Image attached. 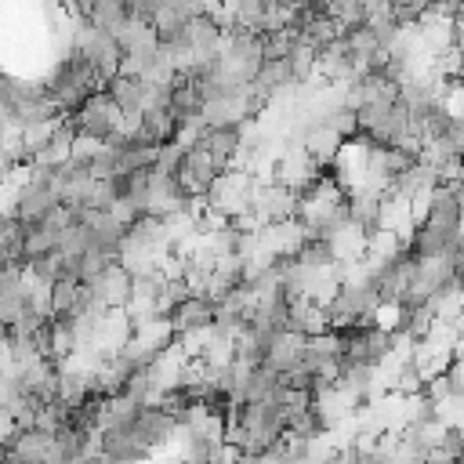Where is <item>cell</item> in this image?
<instances>
[{
	"label": "cell",
	"instance_id": "obj_1",
	"mask_svg": "<svg viewBox=\"0 0 464 464\" xmlns=\"http://www.w3.org/2000/svg\"><path fill=\"white\" fill-rule=\"evenodd\" d=\"M102 87V76L94 72V65L76 51V47H69V54L58 62V69H54V76H51V83H47V94H51V102L58 105V112H76L83 102H87V94L91 91H98Z\"/></svg>",
	"mask_w": 464,
	"mask_h": 464
},
{
	"label": "cell",
	"instance_id": "obj_2",
	"mask_svg": "<svg viewBox=\"0 0 464 464\" xmlns=\"http://www.w3.org/2000/svg\"><path fill=\"white\" fill-rule=\"evenodd\" d=\"M72 47L94 65V72L102 76V83H105L112 72H120V65H123V47H120L116 33H109V29L87 22V18H76Z\"/></svg>",
	"mask_w": 464,
	"mask_h": 464
},
{
	"label": "cell",
	"instance_id": "obj_3",
	"mask_svg": "<svg viewBox=\"0 0 464 464\" xmlns=\"http://www.w3.org/2000/svg\"><path fill=\"white\" fill-rule=\"evenodd\" d=\"M250 192H254V178L246 170H221L214 178V185L203 192L207 199V210L218 214V218H239L246 214V203H250Z\"/></svg>",
	"mask_w": 464,
	"mask_h": 464
},
{
	"label": "cell",
	"instance_id": "obj_4",
	"mask_svg": "<svg viewBox=\"0 0 464 464\" xmlns=\"http://www.w3.org/2000/svg\"><path fill=\"white\" fill-rule=\"evenodd\" d=\"M69 123H72V130H76V134L102 141V138H109L112 130H120L123 116H120L116 102L109 98V91H105V87H98V91H91V94H87V102H83L76 112H69Z\"/></svg>",
	"mask_w": 464,
	"mask_h": 464
},
{
	"label": "cell",
	"instance_id": "obj_5",
	"mask_svg": "<svg viewBox=\"0 0 464 464\" xmlns=\"http://www.w3.org/2000/svg\"><path fill=\"white\" fill-rule=\"evenodd\" d=\"M218 174H221V167H218L199 145H181V156H178V163H174V178H178V185H181L192 199H199V196L214 185Z\"/></svg>",
	"mask_w": 464,
	"mask_h": 464
},
{
	"label": "cell",
	"instance_id": "obj_6",
	"mask_svg": "<svg viewBox=\"0 0 464 464\" xmlns=\"http://www.w3.org/2000/svg\"><path fill=\"white\" fill-rule=\"evenodd\" d=\"M58 203H62V199H58V192H54V185H51V181L29 178L25 185H18L11 214H14V221H18V225H33V221H44Z\"/></svg>",
	"mask_w": 464,
	"mask_h": 464
},
{
	"label": "cell",
	"instance_id": "obj_7",
	"mask_svg": "<svg viewBox=\"0 0 464 464\" xmlns=\"http://www.w3.org/2000/svg\"><path fill=\"white\" fill-rule=\"evenodd\" d=\"M210 319H214V297H207V294H185L174 308H170V315H167V323H170V330H174V337L181 341V337H199L207 326H210Z\"/></svg>",
	"mask_w": 464,
	"mask_h": 464
},
{
	"label": "cell",
	"instance_id": "obj_8",
	"mask_svg": "<svg viewBox=\"0 0 464 464\" xmlns=\"http://www.w3.org/2000/svg\"><path fill=\"white\" fill-rule=\"evenodd\" d=\"M105 91H109V98L116 102V109H120V116L127 120V127L138 120V112L145 109V98H149V80H141L138 72H127V69H120V72H112L105 83H102Z\"/></svg>",
	"mask_w": 464,
	"mask_h": 464
},
{
	"label": "cell",
	"instance_id": "obj_9",
	"mask_svg": "<svg viewBox=\"0 0 464 464\" xmlns=\"http://www.w3.org/2000/svg\"><path fill=\"white\" fill-rule=\"evenodd\" d=\"M239 134H243V120H232V123H210V127H203V134H199L192 145H199L221 170H228L232 160L239 156Z\"/></svg>",
	"mask_w": 464,
	"mask_h": 464
},
{
	"label": "cell",
	"instance_id": "obj_10",
	"mask_svg": "<svg viewBox=\"0 0 464 464\" xmlns=\"http://www.w3.org/2000/svg\"><path fill=\"white\" fill-rule=\"evenodd\" d=\"M453 243H460V228H446V225H435V221H424V218H420V225L410 232L406 250H410L413 257H439V254H446Z\"/></svg>",
	"mask_w": 464,
	"mask_h": 464
},
{
	"label": "cell",
	"instance_id": "obj_11",
	"mask_svg": "<svg viewBox=\"0 0 464 464\" xmlns=\"http://www.w3.org/2000/svg\"><path fill=\"white\" fill-rule=\"evenodd\" d=\"M25 297H29L25 265H0V319L11 323L14 312L25 304Z\"/></svg>",
	"mask_w": 464,
	"mask_h": 464
},
{
	"label": "cell",
	"instance_id": "obj_12",
	"mask_svg": "<svg viewBox=\"0 0 464 464\" xmlns=\"http://www.w3.org/2000/svg\"><path fill=\"white\" fill-rule=\"evenodd\" d=\"M127 18H130V11H127V4H123V0H94V7H91V18H87V22H94V25L109 29V33H116Z\"/></svg>",
	"mask_w": 464,
	"mask_h": 464
},
{
	"label": "cell",
	"instance_id": "obj_13",
	"mask_svg": "<svg viewBox=\"0 0 464 464\" xmlns=\"http://www.w3.org/2000/svg\"><path fill=\"white\" fill-rule=\"evenodd\" d=\"M330 18L341 25V29H355V25H362L366 18H370V7H366V0H330Z\"/></svg>",
	"mask_w": 464,
	"mask_h": 464
},
{
	"label": "cell",
	"instance_id": "obj_14",
	"mask_svg": "<svg viewBox=\"0 0 464 464\" xmlns=\"http://www.w3.org/2000/svg\"><path fill=\"white\" fill-rule=\"evenodd\" d=\"M76 297H80V279H54V283H47V304H51V315L54 312H72V304H76Z\"/></svg>",
	"mask_w": 464,
	"mask_h": 464
},
{
	"label": "cell",
	"instance_id": "obj_15",
	"mask_svg": "<svg viewBox=\"0 0 464 464\" xmlns=\"http://www.w3.org/2000/svg\"><path fill=\"white\" fill-rule=\"evenodd\" d=\"M65 4H69L72 18H91V7H94V0H65Z\"/></svg>",
	"mask_w": 464,
	"mask_h": 464
},
{
	"label": "cell",
	"instance_id": "obj_16",
	"mask_svg": "<svg viewBox=\"0 0 464 464\" xmlns=\"http://www.w3.org/2000/svg\"><path fill=\"white\" fill-rule=\"evenodd\" d=\"M14 225H18V221H14V214H4V210H0V239H4V236H7Z\"/></svg>",
	"mask_w": 464,
	"mask_h": 464
}]
</instances>
